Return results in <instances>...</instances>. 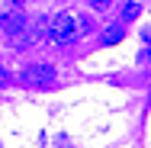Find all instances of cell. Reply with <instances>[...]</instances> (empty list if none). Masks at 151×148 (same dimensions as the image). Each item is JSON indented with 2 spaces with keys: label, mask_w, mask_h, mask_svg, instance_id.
<instances>
[{
  "label": "cell",
  "mask_w": 151,
  "mask_h": 148,
  "mask_svg": "<svg viewBox=\"0 0 151 148\" xmlns=\"http://www.w3.org/2000/svg\"><path fill=\"white\" fill-rule=\"evenodd\" d=\"M122 39H125V26L122 23H116V26H109V29L103 32V45H116Z\"/></svg>",
  "instance_id": "cell-4"
},
{
  "label": "cell",
  "mask_w": 151,
  "mask_h": 148,
  "mask_svg": "<svg viewBox=\"0 0 151 148\" xmlns=\"http://www.w3.org/2000/svg\"><path fill=\"white\" fill-rule=\"evenodd\" d=\"M26 3H29V0H13V6H26Z\"/></svg>",
  "instance_id": "cell-11"
},
{
  "label": "cell",
  "mask_w": 151,
  "mask_h": 148,
  "mask_svg": "<svg viewBox=\"0 0 151 148\" xmlns=\"http://www.w3.org/2000/svg\"><path fill=\"white\" fill-rule=\"evenodd\" d=\"M6 84H10V74H6V68L0 64V87H6Z\"/></svg>",
  "instance_id": "cell-9"
},
{
  "label": "cell",
  "mask_w": 151,
  "mask_h": 148,
  "mask_svg": "<svg viewBox=\"0 0 151 148\" xmlns=\"http://www.w3.org/2000/svg\"><path fill=\"white\" fill-rule=\"evenodd\" d=\"M55 77H58V74H55L52 64H29V68L19 71V84H23V87H39V90L52 87Z\"/></svg>",
  "instance_id": "cell-2"
},
{
  "label": "cell",
  "mask_w": 151,
  "mask_h": 148,
  "mask_svg": "<svg viewBox=\"0 0 151 148\" xmlns=\"http://www.w3.org/2000/svg\"><path fill=\"white\" fill-rule=\"evenodd\" d=\"M0 29L10 35V42L16 45L19 42V35L29 29V19H26V13H23V6H13V10H6V13H0Z\"/></svg>",
  "instance_id": "cell-3"
},
{
  "label": "cell",
  "mask_w": 151,
  "mask_h": 148,
  "mask_svg": "<svg viewBox=\"0 0 151 148\" xmlns=\"http://www.w3.org/2000/svg\"><path fill=\"white\" fill-rule=\"evenodd\" d=\"M90 3H93V10H96V13H106V10L113 6V0H90Z\"/></svg>",
  "instance_id": "cell-6"
},
{
  "label": "cell",
  "mask_w": 151,
  "mask_h": 148,
  "mask_svg": "<svg viewBox=\"0 0 151 148\" xmlns=\"http://www.w3.org/2000/svg\"><path fill=\"white\" fill-rule=\"evenodd\" d=\"M142 39H145V42H151V26H145V29H142Z\"/></svg>",
  "instance_id": "cell-10"
},
{
  "label": "cell",
  "mask_w": 151,
  "mask_h": 148,
  "mask_svg": "<svg viewBox=\"0 0 151 148\" xmlns=\"http://www.w3.org/2000/svg\"><path fill=\"white\" fill-rule=\"evenodd\" d=\"M87 29H90V19L81 16V19H77V35H87Z\"/></svg>",
  "instance_id": "cell-7"
},
{
  "label": "cell",
  "mask_w": 151,
  "mask_h": 148,
  "mask_svg": "<svg viewBox=\"0 0 151 148\" xmlns=\"http://www.w3.org/2000/svg\"><path fill=\"white\" fill-rule=\"evenodd\" d=\"M48 39L55 45H68L77 39V19L74 13H58L55 19H48Z\"/></svg>",
  "instance_id": "cell-1"
},
{
  "label": "cell",
  "mask_w": 151,
  "mask_h": 148,
  "mask_svg": "<svg viewBox=\"0 0 151 148\" xmlns=\"http://www.w3.org/2000/svg\"><path fill=\"white\" fill-rule=\"evenodd\" d=\"M138 16H142V3L125 0V3H122V23H132V19H138Z\"/></svg>",
  "instance_id": "cell-5"
},
{
  "label": "cell",
  "mask_w": 151,
  "mask_h": 148,
  "mask_svg": "<svg viewBox=\"0 0 151 148\" xmlns=\"http://www.w3.org/2000/svg\"><path fill=\"white\" fill-rule=\"evenodd\" d=\"M138 61H148L151 64V42H145V48L138 52Z\"/></svg>",
  "instance_id": "cell-8"
}]
</instances>
